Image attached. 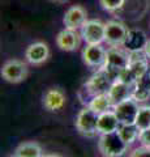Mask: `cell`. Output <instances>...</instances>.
I'll use <instances>...</instances> for the list:
<instances>
[{"label": "cell", "instance_id": "obj_1", "mask_svg": "<svg viewBox=\"0 0 150 157\" xmlns=\"http://www.w3.org/2000/svg\"><path fill=\"white\" fill-rule=\"evenodd\" d=\"M149 56L145 50L129 51V64L120 73L119 80L128 85H134L138 78H141L145 73H148Z\"/></svg>", "mask_w": 150, "mask_h": 157}, {"label": "cell", "instance_id": "obj_2", "mask_svg": "<svg viewBox=\"0 0 150 157\" xmlns=\"http://www.w3.org/2000/svg\"><path fill=\"white\" fill-rule=\"evenodd\" d=\"M129 64V51L127 48L120 47H110L106 55V62L102 67L108 73V76L114 81L119 80V76Z\"/></svg>", "mask_w": 150, "mask_h": 157}, {"label": "cell", "instance_id": "obj_3", "mask_svg": "<svg viewBox=\"0 0 150 157\" xmlns=\"http://www.w3.org/2000/svg\"><path fill=\"white\" fill-rule=\"evenodd\" d=\"M98 148L104 157H122L128 149V144L122 139L118 131L101 135Z\"/></svg>", "mask_w": 150, "mask_h": 157}, {"label": "cell", "instance_id": "obj_4", "mask_svg": "<svg viewBox=\"0 0 150 157\" xmlns=\"http://www.w3.org/2000/svg\"><path fill=\"white\" fill-rule=\"evenodd\" d=\"M98 119L99 114L91 110L89 106L82 109L76 118V127L81 135L86 137H94L98 134Z\"/></svg>", "mask_w": 150, "mask_h": 157}, {"label": "cell", "instance_id": "obj_5", "mask_svg": "<svg viewBox=\"0 0 150 157\" xmlns=\"http://www.w3.org/2000/svg\"><path fill=\"white\" fill-rule=\"evenodd\" d=\"M114 82L115 81L108 76V73L104 70H102V68H99V71L95 72L94 75L86 81L84 90H86L88 96H90V100H91L94 96L108 93V90L111 89Z\"/></svg>", "mask_w": 150, "mask_h": 157}, {"label": "cell", "instance_id": "obj_6", "mask_svg": "<svg viewBox=\"0 0 150 157\" xmlns=\"http://www.w3.org/2000/svg\"><path fill=\"white\" fill-rule=\"evenodd\" d=\"M106 22L101 20H88L81 28V37L86 45H102L104 42Z\"/></svg>", "mask_w": 150, "mask_h": 157}, {"label": "cell", "instance_id": "obj_7", "mask_svg": "<svg viewBox=\"0 0 150 157\" xmlns=\"http://www.w3.org/2000/svg\"><path fill=\"white\" fill-rule=\"evenodd\" d=\"M128 28L123 22L116 21V20H110L106 22V34L104 42L110 47H120L124 46V42L128 36Z\"/></svg>", "mask_w": 150, "mask_h": 157}, {"label": "cell", "instance_id": "obj_8", "mask_svg": "<svg viewBox=\"0 0 150 157\" xmlns=\"http://www.w3.org/2000/svg\"><path fill=\"white\" fill-rule=\"evenodd\" d=\"M116 117L120 122V124H133L136 123V118L138 114L140 106L136 100H133L132 97L120 102L116 106L112 107Z\"/></svg>", "mask_w": 150, "mask_h": 157}, {"label": "cell", "instance_id": "obj_9", "mask_svg": "<svg viewBox=\"0 0 150 157\" xmlns=\"http://www.w3.org/2000/svg\"><path fill=\"white\" fill-rule=\"evenodd\" d=\"M2 76L4 80H7L8 82H13V84L24 81L27 76L26 63L18 60V59L8 60L2 68Z\"/></svg>", "mask_w": 150, "mask_h": 157}, {"label": "cell", "instance_id": "obj_10", "mask_svg": "<svg viewBox=\"0 0 150 157\" xmlns=\"http://www.w3.org/2000/svg\"><path fill=\"white\" fill-rule=\"evenodd\" d=\"M107 50L102 45H88L82 50V60L91 68H102L106 62Z\"/></svg>", "mask_w": 150, "mask_h": 157}, {"label": "cell", "instance_id": "obj_11", "mask_svg": "<svg viewBox=\"0 0 150 157\" xmlns=\"http://www.w3.org/2000/svg\"><path fill=\"white\" fill-rule=\"evenodd\" d=\"M88 21V12L81 6H73L64 13L63 22L67 29H73L77 30L79 28H82V25Z\"/></svg>", "mask_w": 150, "mask_h": 157}, {"label": "cell", "instance_id": "obj_12", "mask_svg": "<svg viewBox=\"0 0 150 157\" xmlns=\"http://www.w3.org/2000/svg\"><path fill=\"white\" fill-rule=\"evenodd\" d=\"M50 56V48L45 42H34L26 48L25 58L33 66H39L45 63Z\"/></svg>", "mask_w": 150, "mask_h": 157}, {"label": "cell", "instance_id": "obj_13", "mask_svg": "<svg viewBox=\"0 0 150 157\" xmlns=\"http://www.w3.org/2000/svg\"><path fill=\"white\" fill-rule=\"evenodd\" d=\"M81 34L77 33L73 29H64L56 37V45L63 51H75L80 46Z\"/></svg>", "mask_w": 150, "mask_h": 157}, {"label": "cell", "instance_id": "obj_14", "mask_svg": "<svg viewBox=\"0 0 150 157\" xmlns=\"http://www.w3.org/2000/svg\"><path fill=\"white\" fill-rule=\"evenodd\" d=\"M132 90H133L132 85H128L120 80H116L107 93L111 100V104H112V107L132 97Z\"/></svg>", "mask_w": 150, "mask_h": 157}, {"label": "cell", "instance_id": "obj_15", "mask_svg": "<svg viewBox=\"0 0 150 157\" xmlns=\"http://www.w3.org/2000/svg\"><path fill=\"white\" fill-rule=\"evenodd\" d=\"M65 105V94L59 88H52L46 92L43 97V106L48 111H57Z\"/></svg>", "mask_w": 150, "mask_h": 157}, {"label": "cell", "instance_id": "obj_16", "mask_svg": "<svg viewBox=\"0 0 150 157\" xmlns=\"http://www.w3.org/2000/svg\"><path fill=\"white\" fill-rule=\"evenodd\" d=\"M120 127V122L116 117L115 111L108 110L99 114L98 119V134L104 135V134H111V132L118 131Z\"/></svg>", "mask_w": 150, "mask_h": 157}, {"label": "cell", "instance_id": "obj_17", "mask_svg": "<svg viewBox=\"0 0 150 157\" xmlns=\"http://www.w3.org/2000/svg\"><path fill=\"white\" fill-rule=\"evenodd\" d=\"M149 39L146 38V34L144 33L141 29H132L128 32L127 39L124 42V48L128 51H138V50H145Z\"/></svg>", "mask_w": 150, "mask_h": 157}, {"label": "cell", "instance_id": "obj_18", "mask_svg": "<svg viewBox=\"0 0 150 157\" xmlns=\"http://www.w3.org/2000/svg\"><path fill=\"white\" fill-rule=\"evenodd\" d=\"M132 98L137 102H145L150 98V72L145 73L136 81V84L133 85Z\"/></svg>", "mask_w": 150, "mask_h": 157}, {"label": "cell", "instance_id": "obj_19", "mask_svg": "<svg viewBox=\"0 0 150 157\" xmlns=\"http://www.w3.org/2000/svg\"><path fill=\"white\" fill-rule=\"evenodd\" d=\"M16 157H42V148L34 141H26L20 144L14 152Z\"/></svg>", "mask_w": 150, "mask_h": 157}, {"label": "cell", "instance_id": "obj_20", "mask_svg": "<svg viewBox=\"0 0 150 157\" xmlns=\"http://www.w3.org/2000/svg\"><path fill=\"white\" fill-rule=\"evenodd\" d=\"M91 110H94L95 113L98 114H102L104 111H108L111 107H112V104H111V100L107 93L104 94H98V96H94L91 100L89 101V105H88Z\"/></svg>", "mask_w": 150, "mask_h": 157}, {"label": "cell", "instance_id": "obj_21", "mask_svg": "<svg viewBox=\"0 0 150 157\" xmlns=\"http://www.w3.org/2000/svg\"><path fill=\"white\" fill-rule=\"evenodd\" d=\"M119 135L122 136V139L127 143L128 145H130L132 143H134V140L138 137L140 134V130L136 124H120L119 127Z\"/></svg>", "mask_w": 150, "mask_h": 157}, {"label": "cell", "instance_id": "obj_22", "mask_svg": "<svg viewBox=\"0 0 150 157\" xmlns=\"http://www.w3.org/2000/svg\"><path fill=\"white\" fill-rule=\"evenodd\" d=\"M136 124L138 127V130H145L150 127V106L145 105V106H140L138 114L136 118Z\"/></svg>", "mask_w": 150, "mask_h": 157}, {"label": "cell", "instance_id": "obj_23", "mask_svg": "<svg viewBox=\"0 0 150 157\" xmlns=\"http://www.w3.org/2000/svg\"><path fill=\"white\" fill-rule=\"evenodd\" d=\"M125 0H99V4L104 11L107 12H116L122 9Z\"/></svg>", "mask_w": 150, "mask_h": 157}, {"label": "cell", "instance_id": "obj_24", "mask_svg": "<svg viewBox=\"0 0 150 157\" xmlns=\"http://www.w3.org/2000/svg\"><path fill=\"white\" fill-rule=\"evenodd\" d=\"M138 140L141 141V144L144 147H148V148H150V127H149V128H145V130L140 131Z\"/></svg>", "mask_w": 150, "mask_h": 157}, {"label": "cell", "instance_id": "obj_25", "mask_svg": "<svg viewBox=\"0 0 150 157\" xmlns=\"http://www.w3.org/2000/svg\"><path fill=\"white\" fill-rule=\"evenodd\" d=\"M129 157H150V148L148 147H140V148H136L132 153L129 155Z\"/></svg>", "mask_w": 150, "mask_h": 157}, {"label": "cell", "instance_id": "obj_26", "mask_svg": "<svg viewBox=\"0 0 150 157\" xmlns=\"http://www.w3.org/2000/svg\"><path fill=\"white\" fill-rule=\"evenodd\" d=\"M145 52H146V55H148V56H149V59H150V39L148 41L146 46H145Z\"/></svg>", "mask_w": 150, "mask_h": 157}, {"label": "cell", "instance_id": "obj_27", "mask_svg": "<svg viewBox=\"0 0 150 157\" xmlns=\"http://www.w3.org/2000/svg\"><path fill=\"white\" fill-rule=\"evenodd\" d=\"M51 2H55V3H67L68 0H51Z\"/></svg>", "mask_w": 150, "mask_h": 157}, {"label": "cell", "instance_id": "obj_28", "mask_svg": "<svg viewBox=\"0 0 150 157\" xmlns=\"http://www.w3.org/2000/svg\"><path fill=\"white\" fill-rule=\"evenodd\" d=\"M42 157H60V156H55V155H47V156H42Z\"/></svg>", "mask_w": 150, "mask_h": 157}, {"label": "cell", "instance_id": "obj_29", "mask_svg": "<svg viewBox=\"0 0 150 157\" xmlns=\"http://www.w3.org/2000/svg\"><path fill=\"white\" fill-rule=\"evenodd\" d=\"M14 157H16V156H14Z\"/></svg>", "mask_w": 150, "mask_h": 157}]
</instances>
